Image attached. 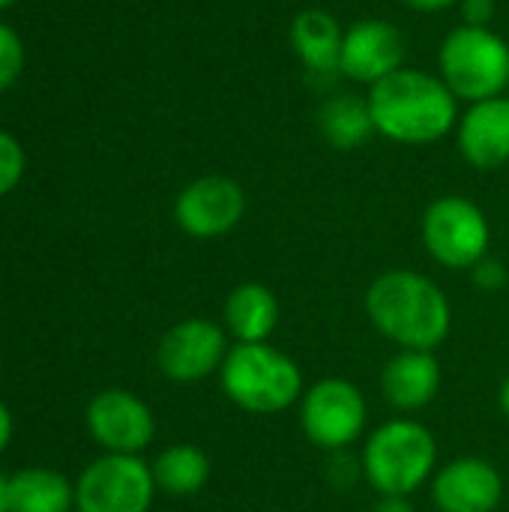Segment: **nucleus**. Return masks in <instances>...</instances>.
I'll return each mask as SVG.
<instances>
[{"instance_id": "f257e3e1", "label": "nucleus", "mask_w": 509, "mask_h": 512, "mask_svg": "<svg viewBox=\"0 0 509 512\" xmlns=\"http://www.w3.org/2000/svg\"><path fill=\"white\" fill-rule=\"evenodd\" d=\"M372 327L399 351H435L453 330V306L444 288L417 270H387L363 297Z\"/></svg>"}, {"instance_id": "f03ea898", "label": "nucleus", "mask_w": 509, "mask_h": 512, "mask_svg": "<svg viewBox=\"0 0 509 512\" xmlns=\"http://www.w3.org/2000/svg\"><path fill=\"white\" fill-rule=\"evenodd\" d=\"M375 132L387 141L426 147L450 132L459 123V99L441 81V75L402 66L366 93Z\"/></svg>"}, {"instance_id": "7ed1b4c3", "label": "nucleus", "mask_w": 509, "mask_h": 512, "mask_svg": "<svg viewBox=\"0 0 509 512\" xmlns=\"http://www.w3.org/2000/svg\"><path fill=\"white\" fill-rule=\"evenodd\" d=\"M222 393L246 414L270 417L297 405L306 393L297 360L270 342H237L219 369Z\"/></svg>"}, {"instance_id": "20e7f679", "label": "nucleus", "mask_w": 509, "mask_h": 512, "mask_svg": "<svg viewBox=\"0 0 509 512\" xmlns=\"http://www.w3.org/2000/svg\"><path fill=\"white\" fill-rule=\"evenodd\" d=\"M438 444L435 435L417 420H387L378 426L360 453V474L378 492V498H411L435 477Z\"/></svg>"}, {"instance_id": "39448f33", "label": "nucleus", "mask_w": 509, "mask_h": 512, "mask_svg": "<svg viewBox=\"0 0 509 512\" xmlns=\"http://www.w3.org/2000/svg\"><path fill=\"white\" fill-rule=\"evenodd\" d=\"M438 75L459 102L504 96L509 87V45L492 27H453L438 48Z\"/></svg>"}, {"instance_id": "423d86ee", "label": "nucleus", "mask_w": 509, "mask_h": 512, "mask_svg": "<svg viewBox=\"0 0 509 512\" xmlns=\"http://www.w3.org/2000/svg\"><path fill=\"white\" fill-rule=\"evenodd\" d=\"M420 237L435 264L447 270H471L489 255L492 225L477 201L465 195H441L426 207Z\"/></svg>"}, {"instance_id": "0eeeda50", "label": "nucleus", "mask_w": 509, "mask_h": 512, "mask_svg": "<svg viewBox=\"0 0 509 512\" xmlns=\"http://www.w3.org/2000/svg\"><path fill=\"white\" fill-rule=\"evenodd\" d=\"M369 405L357 384L321 378L300 399V429L306 441L327 453H342L363 438Z\"/></svg>"}, {"instance_id": "6e6552de", "label": "nucleus", "mask_w": 509, "mask_h": 512, "mask_svg": "<svg viewBox=\"0 0 509 512\" xmlns=\"http://www.w3.org/2000/svg\"><path fill=\"white\" fill-rule=\"evenodd\" d=\"M156 480L141 456L105 453L75 483L78 512H147L156 498Z\"/></svg>"}, {"instance_id": "1a4fd4ad", "label": "nucleus", "mask_w": 509, "mask_h": 512, "mask_svg": "<svg viewBox=\"0 0 509 512\" xmlns=\"http://www.w3.org/2000/svg\"><path fill=\"white\" fill-rule=\"evenodd\" d=\"M246 216V192L228 174H204L180 189L174 198V222L195 240H216L231 234Z\"/></svg>"}, {"instance_id": "9d476101", "label": "nucleus", "mask_w": 509, "mask_h": 512, "mask_svg": "<svg viewBox=\"0 0 509 512\" xmlns=\"http://www.w3.org/2000/svg\"><path fill=\"white\" fill-rule=\"evenodd\" d=\"M228 357V336L225 330L210 318H183L165 336L156 348V363L165 378L177 384H195L222 369Z\"/></svg>"}, {"instance_id": "9b49d317", "label": "nucleus", "mask_w": 509, "mask_h": 512, "mask_svg": "<svg viewBox=\"0 0 509 512\" xmlns=\"http://www.w3.org/2000/svg\"><path fill=\"white\" fill-rule=\"evenodd\" d=\"M87 429L108 453L138 456L156 435L153 411L129 390H102L87 405Z\"/></svg>"}, {"instance_id": "f8f14e48", "label": "nucleus", "mask_w": 509, "mask_h": 512, "mask_svg": "<svg viewBox=\"0 0 509 512\" xmlns=\"http://www.w3.org/2000/svg\"><path fill=\"white\" fill-rule=\"evenodd\" d=\"M405 66V36L396 24L381 18L354 21L342 39L339 72L357 84L375 87Z\"/></svg>"}, {"instance_id": "ddd939ff", "label": "nucleus", "mask_w": 509, "mask_h": 512, "mask_svg": "<svg viewBox=\"0 0 509 512\" xmlns=\"http://www.w3.org/2000/svg\"><path fill=\"white\" fill-rule=\"evenodd\" d=\"M504 501L501 471L480 456H462L441 465L432 477V504L438 512H495Z\"/></svg>"}, {"instance_id": "4468645a", "label": "nucleus", "mask_w": 509, "mask_h": 512, "mask_svg": "<svg viewBox=\"0 0 509 512\" xmlns=\"http://www.w3.org/2000/svg\"><path fill=\"white\" fill-rule=\"evenodd\" d=\"M456 147L477 171H498L509 162V99L495 96L468 105L456 123Z\"/></svg>"}, {"instance_id": "2eb2a0df", "label": "nucleus", "mask_w": 509, "mask_h": 512, "mask_svg": "<svg viewBox=\"0 0 509 512\" xmlns=\"http://www.w3.org/2000/svg\"><path fill=\"white\" fill-rule=\"evenodd\" d=\"M441 390V363L435 351H399L381 369V393L396 411H420Z\"/></svg>"}, {"instance_id": "dca6fc26", "label": "nucleus", "mask_w": 509, "mask_h": 512, "mask_svg": "<svg viewBox=\"0 0 509 512\" xmlns=\"http://www.w3.org/2000/svg\"><path fill=\"white\" fill-rule=\"evenodd\" d=\"M342 39H345V30L339 18L318 6L297 12L288 27L291 51L309 72H339Z\"/></svg>"}, {"instance_id": "f3484780", "label": "nucleus", "mask_w": 509, "mask_h": 512, "mask_svg": "<svg viewBox=\"0 0 509 512\" xmlns=\"http://www.w3.org/2000/svg\"><path fill=\"white\" fill-rule=\"evenodd\" d=\"M222 318L234 342H270L279 327V300L267 285L243 282L225 297Z\"/></svg>"}, {"instance_id": "a211bd4d", "label": "nucleus", "mask_w": 509, "mask_h": 512, "mask_svg": "<svg viewBox=\"0 0 509 512\" xmlns=\"http://www.w3.org/2000/svg\"><path fill=\"white\" fill-rule=\"evenodd\" d=\"M318 132L333 150H357L369 144L372 135H378L366 96L354 93L330 96L318 108Z\"/></svg>"}, {"instance_id": "6ab92c4d", "label": "nucleus", "mask_w": 509, "mask_h": 512, "mask_svg": "<svg viewBox=\"0 0 509 512\" xmlns=\"http://www.w3.org/2000/svg\"><path fill=\"white\" fill-rule=\"evenodd\" d=\"M156 489L171 498H192L210 480V456L195 444H171L150 462Z\"/></svg>"}, {"instance_id": "aec40b11", "label": "nucleus", "mask_w": 509, "mask_h": 512, "mask_svg": "<svg viewBox=\"0 0 509 512\" xmlns=\"http://www.w3.org/2000/svg\"><path fill=\"white\" fill-rule=\"evenodd\" d=\"M75 486L51 468H27L12 477V512H69Z\"/></svg>"}, {"instance_id": "412c9836", "label": "nucleus", "mask_w": 509, "mask_h": 512, "mask_svg": "<svg viewBox=\"0 0 509 512\" xmlns=\"http://www.w3.org/2000/svg\"><path fill=\"white\" fill-rule=\"evenodd\" d=\"M24 147L18 144V138L6 129H0V198L9 195L21 177H24Z\"/></svg>"}, {"instance_id": "4be33fe9", "label": "nucleus", "mask_w": 509, "mask_h": 512, "mask_svg": "<svg viewBox=\"0 0 509 512\" xmlns=\"http://www.w3.org/2000/svg\"><path fill=\"white\" fill-rule=\"evenodd\" d=\"M24 69V42L21 36L0 21V93L9 90Z\"/></svg>"}, {"instance_id": "5701e85b", "label": "nucleus", "mask_w": 509, "mask_h": 512, "mask_svg": "<svg viewBox=\"0 0 509 512\" xmlns=\"http://www.w3.org/2000/svg\"><path fill=\"white\" fill-rule=\"evenodd\" d=\"M471 282L483 291V294H498V291H504L509 282V270L498 261V258H492V255H486L480 264H474L471 267Z\"/></svg>"}, {"instance_id": "b1692460", "label": "nucleus", "mask_w": 509, "mask_h": 512, "mask_svg": "<svg viewBox=\"0 0 509 512\" xmlns=\"http://www.w3.org/2000/svg\"><path fill=\"white\" fill-rule=\"evenodd\" d=\"M459 12L462 24L489 27V21L495 18V0H459Z\"/></svg>"}, {"instance_id": "393cba45", "label": "nucleus", "mask_w": 509, "mask_h": 512, "mask_svg": "<svg viewBox=\"0 0 509 512\" xmlns=\"http://www.w3.org/2000/svg\"><path fill=\"white\" fill-rule=\"evenodd\" d=\"M372 512H414V507L402 495H387V498H378V504L372 507Z\"/></svg>"}, {"instance_id": "a878e982", "label": "nucleus", "mask_w": 509, "mask_h": 512, "mask_svg": "<svg viewBox=\"0 0 509 512\" xmlns=\"http://www.w3.org/2000/svg\"><path fill=\"white\" fill-rule=\"evenodd\" d=\"M402 3L417 9V12H444V9L459 6V0H402Z\"/></svg>"}, {"instance_id": "bb28decb", "label": "nucleus", "mask_w": 509, "mask_h": 512, "mask_svg": "<svg viewBox=\"0 0 509 512\" xmlns=\"http://www.w3.org/2000/svg\"><path fill=\"white\" fill-rule=\"evenodd\" d=\"M9 441H12V414H9V408L0 402V453L9 447Z\"/></svg>"}, {"instance_id": "cd10ccee", "label": "nucleus", "mask_w": 509, "mask_h": 512, "mask_svg": "<svg viewBox=\"0 0 509 512\" xmlns=\"http://www.w3.org/2000/svg\"><path fill=\"white\" fill-rule=\"evenodd\" d=\"M0 512H12V477L0 474Z\"/></svg>"}, {"instance_id": "c85d7f7f", "label": "nucleus", "mask_w": 509, "mask_h": 512, "mask_svg": "<svg viewBox=\"0 0 509 512\" xmlns=\"http://www.w3.org/2000/svg\"><path fill=\"white\" fill-rule=\"evenodd\" d=\"M498 408H501V414L509 420V375L504 378L501 390H498Z\"/></svg>"}, {"instance_id": "c756f323", "label": "nucleus", "mask_w": 509, "mask_h": 512, "mask_svg": "<svg viewBox=\"0 0 509 512\" xmlns=\"http://www.w3.org/2000/svg\"><path fill=\"white\" fill-rule=\"evenodd\" d=\"M15 0H0V9H6V6H12Z\"/></svg>"}, {"instance_id": "7c9ffc66", "label": "nucleus", "mask_w": 509, "mask_h": 512, "mask_svg": "<svg viewBox=\"0 0 509 512\" xmlns=\"http://www.w3.org/2000/svg\"><path fill=\"white\" fill-rule=\"evenodd\" d=\"M504 96H507V99H509V87H507V93H504Z\"/></svg>"}]
</instances>
